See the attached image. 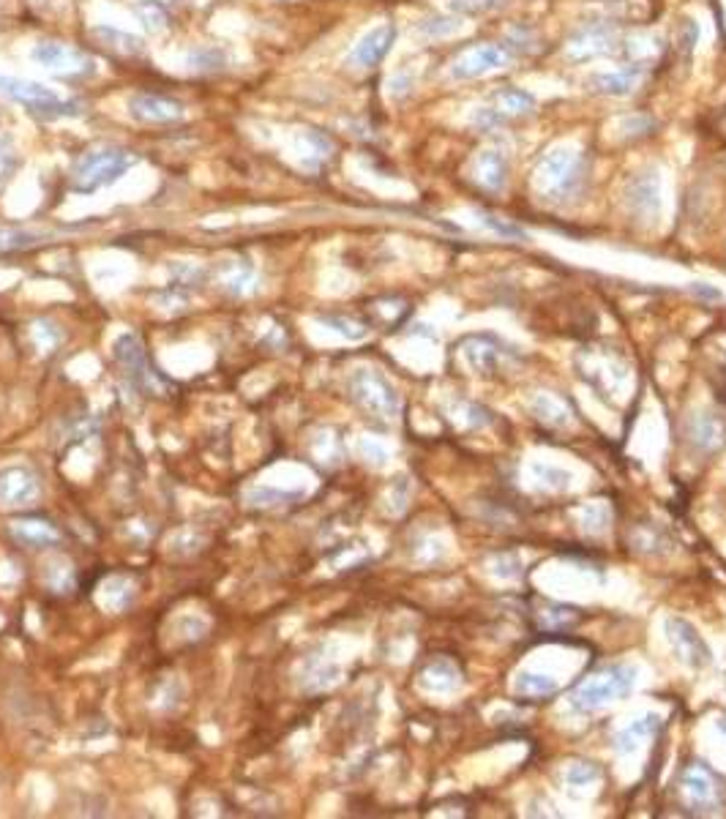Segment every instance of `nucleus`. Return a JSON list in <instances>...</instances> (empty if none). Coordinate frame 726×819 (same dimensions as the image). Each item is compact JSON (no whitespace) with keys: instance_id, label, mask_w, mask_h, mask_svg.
Returning <instances> with one entry per match:
<instances>
[{"instance_id":"f257e3e1","label":"nucleus","mask_w":726,"mask_h":819,"mask_svg":"<svg viewBox=\"0 0 726 819\" xmlns=\"http://www.w3.org/2000/svg\"><path fill=\"white\" fill-rule=\"evenodd\" d=\"M587 178V159L571 145L547 151L536 167V189L547 199H571Z\"/></svg>"},{"instance_id":"f03ea898","label":"nucleus","mask_w":726,"mask_h":819,"mask_svg":"<svg viewBox=\"0 0 726 819\" xmlns=\"http://www.w3.org/2000/svg\"><path fill=\"white\" fill-rule=\"evenodd\" d=\"M0 99L20 104L25 112L39 118H74L83 112L80 101L63 99L52 85L17 75H0Z\"/></svg>"},{"instance_id":"7ed1b4c3","label":"nucleus","mask_w":726,"mask_h":819,"mask_svg":"<svg viewBox=\"0 0 726 819\" xmlns=\"http://www.w3.org/2000/svg\"><path fill=\"white\" fill-rule=\"evenodd\" d=\"M137 164V156L131 151L123 148H93L88 154H83L72 170V183L80 194H91L99 189H107L112 183H118L123 175H128Z\"/></svg>"},{"instance_id":"20e7f679","label":"nucleus","mask_w":726,"mask_h":819,"mask_svg":"<svg viewBox=\"0 0 726 819\" xmlns=\"http://www.w3.org/2000/svg\"><path fill=\"white\" fill-rule=\"evenodd\" d=\"M634 682H636V669L634 666L612 664V666H604L599 672H592L590 677H584L573 689L568 702L579 713L596 710L607 702L625 700L634 691Z\"/></svg>"},{"instance_id":"39448f33","label":"nucleus","mask_w":726,"mask_h":819,"mask_svg":"<svg viewBox=\"0 0 726 819\" xmlns=\"http://www.w3.org/2000/svg\"><path fill=\"white\" fill-rule=\"evenodd\" d=\"M678 795L686 814H718L726 806V779L704 762H691L680 771Z\"/></svg>"},{"instance_id":"423d86ee","label":"nucleus","mask_w":726,"mask_h":819,"mask_svg":"<svg viewBox=\"0 0 726 819\" xmlns=\"http://www.w3.org/2000/svg\"><path fill=\"white\" fill-rule=\"evenodd\" d=\"M28 57L33 66L41 68V72L55 75V77H91L96 72V60L88 52L66 44V41L41 39L31 47Z\"/></svg>"},{"instance_id":"0eeeda50","label":"nucleus","mask_w":726,"mask_h":819,"mask_svg":"<svg viewBox=\"0 0 726 819\" xmlns=\"http://www.w3.org/2000/svg\"><path fill=\"white\" fill-rule=\"evenodd\" d=\"M511 60V52L503 49L500 44H476L468 47L465 52H459L450 63V77L453 80H476L484 77L494 68H503Z\"/></svg>"},{"instance_id":"6e6552de","label":"nucleus","mask_w":726,"mask_h":819,"mask_svg":"<svg viewBox=\"0 0 726 819\" xmlns=\"http://www.w3.org/2000/svg\"><path fill=\"white\" fill-rule=\"evenodd\" d=\"M128 118H135L137 123L145 126H172L186 118V110L180 101L156 96V93H131L126 101Z\"/></svg>"},{"instance_id":"1a4fd4ad","label":"nucleus","mask_w":726,"mask_h":819,"mask_svg":"<svg viewBox=\"0 0 726 819\" xmlns=\"http://www.w3.org/2000/svg\"><path fill=\"white\" fill-rule=\"evenodd\" d=\"M287 154L295 156L298 167L303 170H319L334 154V140L319 128H295L287 136Z\"/></svg>"},{"instance_id":"9d476101","label":"nucleus","mask_w":726,"mask_h":819,"mask_svg":"<svg viewBox=\"0 0 726 819\" xmlns=\"http://www.w3.org/2000/svg\"><path fill=\"white\" fill-rule=\"evenodd\" d=\"M353 391H355V399L369 410V413H374L380 418H393L399 413V396H396V391L374 372H361L353 380Z\"/></svg>"},{"instance_id":"9b49d317","label":"nucleus","mask_w":726,"mask_h":819,"mask_svg":"<svg viewBox=\"0 0 726 819\" xmlns=\"http://www.w3.org/2000/svg\"><path fill=\"white\" fill-rule=\"evenodd\" d=\"M396 41V28L390 22H380L369 28L347 52V66L353 68H374L393 47Z\"/></svg>"},{"instance_id":"f8f14e48","label":"nucleus","mask_w":726,"mask_h":819,"mask_svg":"<svg viewBox=\"0 0 726 819\" xmlns=\"http://www.w3.org/2000/svg\"><path fill=\"white\" fill-rule=\"evenodd\" d=\"M625 199L631 205L634 216H642V219L658 216V211H661V175H658V170L650 167V170L636 172L628 181Z\"/></svg>"},{"instance_id":"ddd939ff","label":"nucleus","mask_w":726,"mask_h":819,"mask_svg":"<svg viewBox=\"0 0 726 819\" xmlns=\"http://www.w3.org/2000/svg\"><path fill=\"white\" fill-rule=\"evenodd\" d=\"M39 498V481L28 467H6L0 470V506L22 508Z\"/></svg>"},{"instance_id":"4468645a","label":"nucleus","mask_w":726,"mask_h":819,"mask_svg":"<svg viewBox=\"0 0 726 819\" xmlns=\"http://www.w3.org/2000/svg\"><path fill=\"white\" fill-rule=\"evenodd\" d=\"M461 353H465L468 366L476 374H494L505 356V348L494 336H468L461 341Z\"/></svg>"},{"instance_id":"2eb2a0df","label":"nucleus","mask_w":726,"mask_h":819,"mask_svg":"<svg viewBox=\"0 0 726 819\" xmlns=\"http://www.w3.org/2000/svg\"><path fill=\"white\" fill-rule=\"evenodd\" d=\"M667 634H669V639H672L678 656H680L686 664H691V666H704V664H710V650H707L704 639H702L686 621L669 618V621H667Z\"/></svg>"},{"instance_id":"dca6fc26","label":"nucleus","mask_w":726,"mask_h":819,"mask_svg":"<svg viewBox=\"0 0 726 819\" xmlns=\"http://www.w3.org/2000/svg\"><path fill=\"white\" fill-rule=\"evenodd\" d=\"M115 358L123 364V369L128 372V377L135 380L137 385H151V380L156 377V372L148 366L145 350H143L140 339L135 333H123L115 341Z\"/></svg>"},{"instance_id":"f3484780","label":"nucleus","mask_w":726,"mask_h":819,"mask_svg":"<svg viewBox=\"0 0 726 819\" xmlns=\"http://www.w3.org/2000/svg\"><path fill=\"white\" fill-rule=\"evenodd\" d=\"M642 75H644V66H636V63L623 66V68H609V72L592 75L590 88L604 96H628L642 83Z\"/></svg>"},{"instance_id":"a211bd4d","label":"nucleus","mask_w":726,"mask_h":819,"mask_svg":"<svg viewBox=\"0 0 726 819\" xmlns=\"http://www.w3.org/2000/svg\"><path fill=\"white\" fill-rule=\"evenodd\" d=\"M612 49H615V39L601 25L582 28L568 41V57H573V60H592V57H601V55L612 52Z\"/></svg>"},{"instance_id":"6ab92c4d","label":"nucleus","mask_w":726,"mask_h":819,"mask_svg":"<svg viewBox=\"0 0 726 819\" xmlns=\"http://www.w3.org/2000/svg\"><path fill=\"white\" fill-rule=\"evenodd\" d=\"M91 36H93L101 47H107V49H112V52H118V55H128V57L143 55L145 47H148L143 36L131 33V31H126V28H118V25H109V22H96V25H91Z\"/></svg>"},{"instance_id":"aec40b11","label":"nucleus","mask_w":726,"mask_h":819,"mask_svg":"<svg viewBox=\"0 0 726 819\" xmlns=\"http://www.w3.org/2000/svg\"><path fill=\"white\" fill-rule=\"evenodd\" d=\"M473 172L478 178V183L486 189V191H503L505 186V178H508V162L500 151L494 148H486L476 156V164H473Z\"/></svg>"},{"instance_id":"412c9836","label":"nucleus","mask_w":726,"mask_h":819,"mask_svg":"<svg viewBox=\"0 0 726 819\" xmlns=\"http://www.w3.org/2000/svg\"><path fill=\"white\" fill-rule=\"evenodd\" d=\"M489 107L503 120H511V118H524V115L536 112V99L521 88H500V91L492 93Z\"/></svg>"},{"instance_id":"4be33fe9","label":"nucleus","mask_w":726,"mask_h":819,"mask_svg":"<svg viewBox=\"0 0 726 819\" xmlns=\"http://www.w3.org/2000/svg\"><path fill=\"white\" fill-rule=\"evenodd\" d=\"M180 63L188 68V72H197V75H203V72H219V68L227 66V55H224V49H219V47L200 44V47L186 49Z\"/></svg>"},{"instance_id":"5701e85b","label":"nucleus","mask_w":726,"mask_h":819,"mask_svg":"<svg viewBox=\"0 0 726 819\" xmlns=\"http://www.w3.org/2000/svg\"><path fill=\"white\" fill-rule=\"evenodd\" d=\"M14 535L25 543V546H49L60 541V533L49 524V522H39V519H25V522H14Z\"/></svg>"},{"instance_id":"b1692460","label":"nucleus","mask_w":726,"mask_h":819,"mask_svg":"<svg viewBox=\"0 0 726 819\" xmlns=\"http://www.w3.org/2000/svg\"><path fill=\"white\" fill-rule=\"evenodd\" d=\"M691 440L704 448V451H713V448H721L726 443V427L718 424L713 416H699L694 418L691 424Z\"/></svg>"},{"instance_id":"393cba45","label":"nucleus","mask_w":726,"mask_h":819,"mask_svg":"<svg viewBox=\"0 0 726 819\" xmlns=\"http://www.w3.org/2000/svg\"><path fill=\"white\" fill-rule=\"evenodd\" d=\"M655 729H658V716H647V718H636L631 727H625L617 737H615V748L617 751H634L636 748V743L639 740H644V737H650V735H655Z\"/></svg>"},{"instance_id":"a878e982","label":"nucleus","mask_w":726,"mask_h":819,"mask_svg":"<svg viewBox=\"0 0 726 819\" xmlns=\"http://www.w3.org/2000/svg\"><path fill=\"white\" fill-rule=\"evenodd\" d=\"M628 52H631L636 66H647L650 60H655L658 55L664 52V41L658 36H650V33H639L628 41Z\"/></svg>"},{"instance_id":"bb28decb","label":"nucleus","mask_w":726,"mask_h":819,"mask_svg":"<svg viewBox=\"0 0 726 819\" xmlns=\"http://www.w3.org/2000/svg\"><path fill=\"white\" fill-rule=\"evenodd\" d=\"M254 273L246 268V265H238V262H232V265H227L224 270H222V285L230 290V293H235V295H246V293H251L254 290Z\"/></svg>"},{"instance_id":"cd10ccee","label":"nucleus","mask_w":726,"mask_h":819,"mask_svg":"<svg viewBox=\"0 0 726 819\" xmlns=\"http://www.w3.org/2000/svg\"><path fill=\"white\" fill-rule=\"evenodd\" d=\"M135 14L151 36H159L167 31V14L162 12L159 4H153V0H140V4H135Z\"/></svg>"},{"instance_id":"c85d7f7f","label":"nucleus","mask_w":726,"mask_h":819,"mask_svg":"<svg viewBox=\"0 0 726 819\" xmlns=\"http://www.w3.org/2000/svg\"><path fill=\"white\" fill-rule=\"evenodd\" d=\"M461 28H465V20L461 17H429L418 25V31L429 39H448V36H456Z\"/></svg>"},{"instance_id":"c756f323","label":"nucleus","mask_w":726,"mask_h":819,"mask_svg":"<svg viewBox=\"0 0 726 819\" xmlns=\"http://www.w3.org/2000/svg\"><path fill=\"white\" fill-rule=\"evenodd\" d=\"M516 691L521 697H549L557 691V682L547 674H521L516 682Z\"/></svg>"},{"instance_id":"7c9ffc66","label":"nucleus","mask_w":726,"mask_h":819,"mask_svg":"<svg viewBox=\"0 0 726 819\" xmlns=\"http://www.w3.org/2000/svg\"><path fill=\"white\" fill-rule=\"evenodd\" d=\"M41 235L33 230H17V227H0V251H17L39 243Z\"/></svg>"},{"instance_id":"2f4dec72","label":"nucleus","mask_w":726,"mask_h":819,"mask_svg":"<svg viewBox=\"0 0 726 819\" xmlns=\"http://www.w3.org/2000/svg\"><path fill=\"white\" fill-rule=\"evenodd\" d=\"M17 164H20V154H17L14 140L9 134L0 131V183L9 181L17 172Z\"/></svg>"},{"instance_id":"473e14b6","label":"nucleus","mask_w":726,"mask_h":819,"mask_svg":"<svg viewBox=\"0 0 726 819\" xmlns=\"http://www.w3.org/2000/svg\"><path fill=\"white\" fill-rule=\"evenodd\" d=\"M448 6L459 14H484L503 6V0H448Z\"/></svg>"},{"instance_id":"72a5a7b5","label":"nucleus","mask_w":726,"mask_h":819,"mask_svg":"<svg viewBox=\"0 0 726 819\" xmlns=\"http://www.w3.org/2000/svg\"><path fill=\"white\" fill-rule=\"evenodd\" d=\"M410 88H413V77L405 75V72L393 75V77L388 80V96H390V99H402L405 93H410Z\"/></svg>"},{"instance_id":"f704fd0d","label":"nucleus","mask_w":726,"mask_h":819,"mask_svg":"<svg viewBox=\"0 0 726 819\" xmlns=\"http://www.w3.org/2000/svg\"><path fill=\"white\" fill-rule=\"evenodd\" d=\"M592 779H599V768H592V765H587V762H579V765H573V768L568 771V781H571V784H587V781H592Z\"/></svg>"},{"instance_id":"c9c22d12","label":"nucleus","mask_w":726,"mask_h":819,"mask_svg":"<svg viewBox=\"0 0 726 819\" xmlns=\"http://www.w3.org/2000/svg\"><path fill=\"white\" fill-rule=\"evenodd\" d=\"M484 225H489L492 230H497V233L505 235V238H524V230H519V227H513V225H508V222H500L497 216H486V214H484Z\"/></svg>"},{"instance_id":"e433bc0d","label":"nucleus","mask_w":726,"mask_h":819,"mask_svg":"<svg viewBox=\"0 0 726 819\" xmlns=\"http://www.w3.org/2000/svg\"><path fill=\"white\" fill-rule=\"evenodd\" d=\"M696 36H699V28H696V22H694V20H683V25H680V41L686 44V49H688V52L694 49V44H696Z\"/></svg>"},{"instance_id":"4c0bfd02","label":"nucleus","mask_w":726,"mask_h":819,"mask_svg":"<svg viewBox=\"0 0 726 819\" xmlns=\"http://www.w3.org/2000/svg\"><path fill=\"white\" fill-rule=\"evenodd\" d=\"M694 290H696V293H699L702 298H718V290H710V287H699V285H696Z\"/></svg>"},{"instance_id":"58836bf2","label":"nucleus","mask_w":726,"mask_h":819,"mask_svg":"<svg viewBox=\"0 0 726 819\" xmlns=\"http://www.w3.org/2000/svg\"><path fill=\"white\" fill-rule=\"evenodd\" d=\"M153 4H170V0H153Z\"/></svg>"},{"instance_id":"ea45409f","label":"nucleus","mask_w":726,"mask_h":819,"mask_svg":"<svg viewBox=\"0 0 726 819\" xmlns=\"http://www.w3.org/2000/svg\"><path fill=\"white\" fill-rule=\"evenodd\" d=\"M721 729H726V724H721Z\"/></svg>"}]
</instances>
